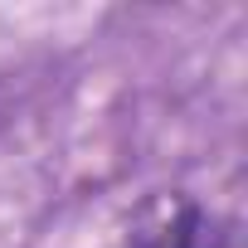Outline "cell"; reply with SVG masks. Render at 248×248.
I'll return each mask as SVG.
<instances>
[{"mask_svg":"<svg viewBox=\"0 0 248 248\" xmlns=\"http://www.w3.org/2000/svg\"><path fill=\"white\" fill-rule=\"evenodd\" d=\"M137 248H233V229L200 204H180L166 224L141 233Z\"/></svg>","mask_w":248,"mask_h":248,"instance_id":"obj_1","label":"cell"}]
</instances>
